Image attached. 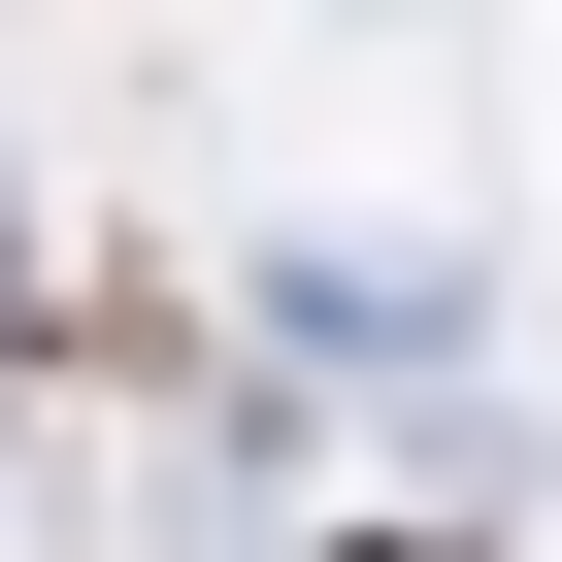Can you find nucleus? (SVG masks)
<instances>
[{
    "label": "nucleus",
    "instance_id": "1",
    "mask_svg": "<svg viewBox=\"0 0 562 562\" xmlns=\"http://www.w3.org/2000/svg\"><path fill=\"white\" fill-rule=\"evenodd\" d=\"M331 562H529V529H430V496H397V529H331Z\"/></svg>",
    "mask_w": 562,
    "mask_h": 562
}]
</instances>
